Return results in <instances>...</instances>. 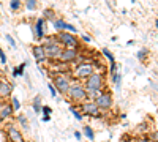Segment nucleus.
I'll return each instance as SVG.
<instances>
[{
	"instance_id": "23",
	"label": "nucleus",
	"mask_w": 158,
	"mask_h": 142,
	"mask_svg": "<svg viewBox=\"0 0 158 142\" xmlns=\"http://www.w3.org/2000/svg\"><path fill=\"white\" fill-rule=\"evenodd\" d=\"M11 103H13V104H11V106H13V111L19 109V101H18V98H13V101H11Z\"/></svg>"
},
{
	"instance_id": "7",
	"label": "nucleus",
	"mask_w": 158,
	"mask_h": 142,
	"mask_svg": "<svg viewBox=\"0 0 158 142\" xmlns=\"http://www.w3.org/2000/svg\"><path fill=\"white\" fill-rule=\"evenodd\" d=\"M94 103L97 104L98 109H109L112 106V96L109 93H101L94 99Z\"/></svg>"
},
{
	"instance_id": "15",
	"label": "nucleus",
	"mask_w": 158,
	"mask_h": 142,
	"mask_svg": "<svg viewBox=\"0 0 158 142\" xmlns=\"http://www.w3.org/2000/svg\"><path fill=\"white\" fill-rule=\"evenodd\" d=\"M13 115V106L10 104V103H5L2 111H0V120H5L8 117H11Z\"/></svg>"
},
{
	"instance_id": "25",
	"label": "nucleus",
	"mask_w": 158,
	"mask_h": 142,
	"mask_svg": "<svg viewBox=\"0 0 158 142\" xmlns=\"http://www.w3.org/2000/svg\"><path fill=\"white\" fill-rule=\"evenodd\" d=\"M6 40L10 41V44H11L13 47H16V43H15V40H13V38H11V35H6Z\"/></svg>"
},
{
	"instance_id": "12",
	"label": "nucleus",
	"mask_w": 158,
	"mask_h": 142,
	"mask_svg": "<svg viewBox=\"0 0 158 142\" xmlns=\"http://www.w3.org/2000/svg\"><path fill=\"white\" fill-rule=\"evenodd\" d=\"M13 92V85L6 81H0V98H6Z\"/></svg>"
},
{
	"instance_id": "34",
	"label": "nucleus",
	"mask_w": 158,
	"mask_h": 142,
	"mask_svg": "<svg viewBox=\"0 0 158 142\" xmlns=\"http://www.w3.org/2000/svg\"><path fill=\"white\" fill-rule=\"evenodd\" d=\"M122 142H133V140H131V139H125V140H122Z\"/></svg>"
},
{
	"instance_id": "29",
	"label": "nucleus",
	"mask_w": 158,
	"mask_h": 142,
	"mask_svg": "<svg viewBox=\"0 0 158 142\" xmlns=\"http://www.w3.org/2000/svg\"><path fill=\"white\" fill-rule=\"evenodd\" d=\"M43 112L46 114V117H48V114H51V108H48V106H44V108H43Z\"/></svg>"
},
{
	"instance_id": "18",
	"label": "nucleus",
	"mask_w": 158,
	"mask_h": 142,
	"mask_svg": "<svg viewBox=\"0 0 158 142\" xmlns=\"http://www.w3.org/2000/svg\"><path fill=\"white\" fill-rule=\"evenodd\" d=\"M70 111L73 112V115H74V117H76V120H82V114L79 112V111H77V109H76L74 106H71V108H70Z\"/></svg>"
},
{
	"instance_id": "24",
	"label": "nucleus",
	"mask_w": 158,
	"mask_h": 142,
	"mask_svg": "<svg viewBox=\"0 0 158 142\" xmlns=\"http://www.w3.org/2000/svg\"><path fill=\"white\" fill-rule=\"evenodd\" d=\"M146 55H147V49H142L141 52L138 54V57H139V59H144V57H146Z\"/></svg>"
},
{
	"instance_id": "17",
	"label": "nucleus",
	"mask_w": 158,
	"mask_h": 142,
	"mask_svg": "<svg viewBox=\"0 0 158 142\" xmlns=\"http://www.w3.org/2000/svg\"><path fill=\"white\" fill-rule=\"evenodd\" d=\"M103 54H104V55H106V57L109 59V62H111V67H112V65H115V60H114L112 54L109 52V49H106V47H104V49H103Z\"/></svg>"
},
{
	"instance_id": "31",
	"label": "nucleus",
	"mask_w": 158,
	"mask_h": 142,
	"mask_svg": "<svg viewBox=\"0 0 158 142\" xmlns=\"http://www.w3.org/2000/svg\"><path fill=\"white\" fill-rule=\"evenodd\" d=\"M74 136H76V139H81V133H77V131H76Z\"/></svg>"
},
{
	"instance_id": "30",
	"label": "nucleus",
	"mask_w": 158,
	"mask_h": 142,
	"mask_svg": "<svg viewBox=\"0 0 158 142\" xmlns=\"http://www.w3.org/2000/svg\"><path fill=\"white\" fill-rule=\"evenodd\" d=\"M82 40H84L85 43H90V41H92V38H90V36H87V35H84V36H82Z\"/></svg>"
},
{
	"instance_id": "32",
	"label": "nucleus",
	"mask_w": 158,
	"mask_h": 142,
	"mask_svg": "<svg viewBox=\"0 0 158 142\" xmlns=\"http://www.w3.org/2000/svg\"><path fill=\"white\" fill-rule=\"evenodd\" d=\"M138 142H150V139H139Z\"/></svg>"
},
{
	"instance_id": "10",
	"label": "nucleus",
	"mask_w": 158,
	"mask_h": 142,
	"mask_svg": "<svg viewBox=\"0 0 158 142\" xmlns=\"http://www.w3.org/2000/svg\"><path fill=\"white\" fill-rule=\"evenodd\" d=\"M77 57V51L76 49H62V52L59 55V59L62 62H73Z\"/></svg>"
},
{
	"instance_id": "4",
	"label": "nucleus",
	"mask_w": 158,
	"mask_h": 142,
	"mask_svg": "<svg viewBox=\"0 0 158 142\" xmlns=\"http://www.w3.org/2000/svg\"><path fill=\"white\" fill-rule=\"evenodd\" d=\"M59 43H60V46L63 44L65 49H77V44H79V41L76 40V36L73 33H68V32H60Z\"/></svg>"
},
{
	"instance_id": "33",
	"label": "nucleus",
	"mask_w": 158,
	"mask_h": 142,
	"mask_svg": "<svg viewBox=\"0 0 158 142\" xmlns=\"http://www.w3.org/2000/svg\"><path fill=\"white\" fill-rule=\"evenodd\" d=\"M3 104H5V103H3L2 99H0V111H2V108H3Z\"/></svg>"
},
{
	"instance_id": "11",
	"label": "nucleus",
	"mask_w": 158,
	"mask_h": 142,
	"mask_svg": "<svg viewBox=\"0 0 158 142\" xmlns=\"http://www.w3.org/2000/svg\"><path fill=\"white\" fill-rule=\"evenodd\" d=\"M54 29L59 30V32H65V30L76 32V27H73V25L68 24V22H65L63 19H56V21H54Z\"/></svg>"
},
{
	"instance_id": "5",
	"label": "nucleus",
	"mask_w": 158,
	"mask_h": 142,
	"mask_svg": "<svg viewBox=\"0 0 158 142\" xmlns=\"http://www.w3.org/2000/svg\"><path fill=\"white\" fill-rule=\"evenodd\" d=\"M54 88H56V92H60V93H67L68 92V88H70V85H71V82H70V79L65 74H56L54 76Z\"/></svg>"
},
{
	"instance_id": "21",
	"label": "nucleus",
	"mask_w": 158,
	"mask_h": 142,
	"mask_svg": "<svg viewBox=\"0 0 158 142\" xmlns=\"http://www.w3.org/2000/svg\"><path fill=\"white\" fill-rule=\"evenodd\" d=\"M36 5H38V3L35 2V0H29V2L25 3V6H27L29 10H35V8H36Z\"/></svg>"
},
{
	"instance_id": "8",
	"label": "nucleus",
	"mask_w": 158,
	"mask_h": 142,
	"mask_svg": "<svg viewBox=\"0 0 158 142\" xmlns=\"http://www.w3.org/2000/svg\"><path fill=\"white\" fill-rule=\"evenodd\" d=\"M6 137H8L10 142H25L22 133L18 130L16 126H13V125H8L6 126Z\"/></svg>"
},
{
	"instance_id": "1",
	"label": "nucleus",
	"mask_w": 158,
	"mask_h": 142,
	"mask_svg": "<svg viewBox=\"0 0 158 142\" xmlns=\"http://www.w3.org/2000/svg\"><path fill=\"white\" fill-rule=\"evenodd\" d=\"M101 87H103V76L98 73H94L89 79L85 81V95L89 98H97L98 95H101Z\"/></svg>"
},
{
	"instance_id": "19",
	"label": "nucleus",
	"mask_w": 158,
	"mask_h": 142,
	"mask_svg": "<svg viewBox=\"0 0 158 142\" xmlns=\"http://www.w3.org/2000/svg\"><path fill=\"white\" fill-rule=\"evenodd\" d=\"M18 120H19V123L25 128V130H27V128H29V122H27V119H25L24 117V115H19V117H18Z\"/></svg>"
},
{
	"instance_id": "13",
	"label": "nucleus",
	"mask_w": 158,
	"mask_h": 142,
	"mask_svg": "<svg viewBox=\"0 0 158 142\" xmlns=\"http://www.w3.org/2000/svg\"><path fill=\"white\" fill-rule=\"evenodd\" d=\"M33 30H35V36L38 38V40H41V38L44 36V19H36L35 25H33Z\"/></svg>"
},
{
	"instance_id": "26",
	"label": "nucleus",
	"mask_w": 158,
	"mask_h": 142,
	"mask_svg": "<svg viewBox=\"0 0 158 142\" xmlns=\"http://www.w3.org/2000/svg\"><path fill=\"white\" fill-rule=\"evenodd\" d=\"M44 16L46 18H52V16H54V13H52V10H44Z\"/></svg>"
},
{
	"instance_id": "28",
	"label": "nucleus",
	"mask_w": 158,
	"mask_h": 142,
	"mask_svg": "<svg viewBox=\"0 0 158 142\" xmlns=\"http://www.w3.org/2000/svg\"><path fill=\"white\" fill-rule=\"evenodd\" d=\"M49 90H51V95H52V96H56V93H57V92H56L54 85H51V84H49Z\"/></svg>"
},
{
	"instance_id": "14",
	"label": "nucleus",
	"mask_w": 158,
	"mask_h": 142,
	"mask_svg": "<svg viewBox=\"0 0 158 142\" xmlns=\"http://www.w3.org/2000/svg\"><path fill=\"white\" fill-rule=\"evenodd\" d=\"M32 52H33V57H35L38 62H43V60L46 59V55H44V49H43V44L33 46V47H32Z\"/></svg>"
},
{
	"instance_id": "16",
	"label": "nucleus",
	"mask_w": 158,
	"mask_h": 142,
	"mask_svg": "<svg viewBox=\"0 0 158 142\" xmlns=\"http://www.w3.org/2000/svg\"><path fill=\"white\" fill-rule=\"evenodd\" d=\"M84 134L90 139V140H94L95 139V134H94V131H92V128H89V126H84Z\"/></svg>"
},
{
	"instance_id": "3",
	"label": "nucleus",
	"mask_w": 158,
	"mask_h": 142,
	"mask_svg": "<svg viewBox=\"0 0 158 142\" xmlns=\"http://www.w3.org/2000/svg\"><path fill=\"white\" fill-rule=\"evenodd\" d=\"M94 74V65H92L90 62H82V63H79L77 68L74 70V76L77 77V79H81V81H87L89 77Z\"/></svg>"
},
{
	"instance_id": "27",
	"label": "nucleus",
	"mask_w": 158,
	"mask_h": 142,
	"mask_svg": "<svg viewBox=\"0 0 158 142\" xmlns=\"http://www.w3.org/2000/svg\"><path fill=\"white\" fill-rule=\"evenodd\" d=\"M0 60H2V63H6V57L3 54V51H0Z\"/></svg>"
},
{
	"instance_id": "9",
	"label": "nucleus",
	"mask_w": 158,
	"mask_h": 142,
	"mask_svg": "<svg viewBox=\"0 0 158 142\" xmlns=\"http://www.w3.org/2000/svg\"><path fill=\"white\" fill-rule=\"evenodd\" d=\"M82 111H84V115H92V117H100V109L97 108V104L94 101H85L82 103Z\"/></svg>"
},
{
	"instance_id": "2",
	"label": "nucleus",
	"mask_w": 158,
	"mask_h": 142,
	"mask_svg": "<svg viewBox=\"0 0 158 142\" xmlns=\"http://www.w3.org/2000/svg\"><path fill=\"white\" fill-rule=\"evenodd\" d=\"M43 49H44V55L46 59H59L60 52H62V46L59 41H56V38H48L46 44H43Z\"/></svg>"
},
{
	"instance_id": "6",
	"label": "nucleus",
	"mask_w": 158,
	"mask_h": 142,
	"mask_svg": "<svg viewBox=\"0 0 158 142\" xmlns=\"http://www.w3.org/2000/svg\"><path fill=\"white\" fill-rule=\"evenodd\" d=\"M68 96H70V99L71 101H84L85 98H87V95H85V90H84V87H81V85H77V84H74V85H70V88H68Z\"/></svg>"
},
{
	"instance_id": "22",
	"label": "nucleus",
	"mask_w": 158,
	"mask_h": 142,
	"mask_svg": "<svg viewBox=\"0 0 158 142\" xmlns=\"http://www.w3.org/2000/svg\"><path fill=\"white\" fill-rule=\"evenodd\" d=\"M21 6V2H19V0H13V2L10 3V8L11 10H18Z\"/></svg>"
},
{
	"instance_id": "20",
	"label": "nucleus",
	"mask_w": 158,
	"mask_h": 142,
	"mask_svg": "<svg viewBox=\"0 0 158 142\" xmlns=\"http://www.w3.org/2000/svg\"><path fill=\"white\" fill-rule=\"evenodd\" d=\"M33 109H35V112H40V111H41V108H40V96H36L35 101H33Z\"/></svg>"
}]
</instances>
